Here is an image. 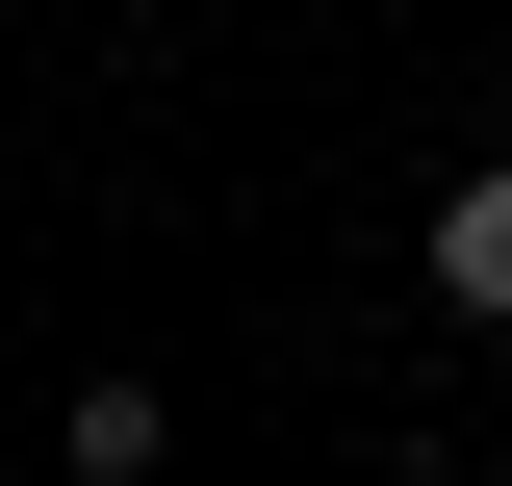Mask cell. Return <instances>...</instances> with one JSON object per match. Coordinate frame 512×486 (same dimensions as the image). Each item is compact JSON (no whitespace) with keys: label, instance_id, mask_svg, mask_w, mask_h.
<instances>
[{"label":"cell","instance_id":"6da1fadb","mask_svg":"<svg viewBox=\"0 0 512 486\" xmlns=\"http://www.w3.org/2000/svg\"><path fill=\"white\" fill-rule=\"evenodd\" d=\"M436 307H487V333H512V154H487V180L436 205Z\"/></svg>","mask_w":512,"mask_h":486}]
</instances>
